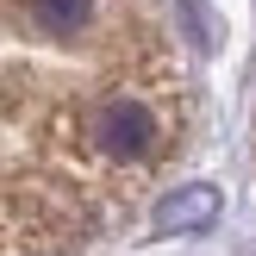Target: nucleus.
<instances>
[{"label": "nucleus", "mask_w": 256, "mask_h": 256, "mask_svg": "<svg viewBox=\"0 0 256 256\" xmlns=\"http://www.w3.org/2000/svg\"><path fill=\"white\" fill-rule=\"evenodd\" d=\"M200 75L175 0H0V256H82L182 175Z\"/></svg>", "instance_id": "obj_1"}, {"label": "nucleus", "mask_w": 256, "mask_h": 256, "mask_svg": "<svg viewBox=\"0 0 256 256\" xmlns=\"http://www.w3.org/2000/svg\"><path fill=\"white\" fill-rule=\"evenodd\" d=\"M250 138H256V125H250Z\"/></svg>", "instance_id": "obj_2"}]
</instances>
